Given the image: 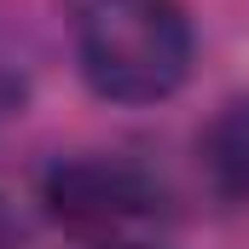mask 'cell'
Instances as JSON below:
<instances>
[{
	"label": "cell",
	"instance_id": "cell-1",
	"mask_svg": "<svg viewBox=\"0 0 249 249\" xmlns=\"http://www.w3.org/2000/svg\"><path fill=\"white\" fill-rule=\"evenodd\" d=\"M197 29L180 0H81L75 6V70L93 99L145 110L168 105L191 81Z\"/></svg>",
	"mask_w": 249,
	"mask_h": 249
},
{
	"label": "cell",
	"instance_id": "cell-2",
	"mask_svg": "<svg viewBox=\"0 0 249 249\" xmlns=\"http://www.w3.org/2000/svg\"><path fill=\"white\" fill-rule=\"evenodd\" d=\"M35 191L58 226L93 232V238H116L122 226L162 214L168 203L162 180L139 157H122V151H64L41 168Z\"/></svg>",
	"mask_w": 249,
	"mask_h": 249
},
{
	"label": "cell",
	"instance_id": "cell-3",
	"mask_svg": "<svg viewBox=\"0 0 249 249\" xmlns=\"http://www.w3.org/2000/svg\"><path fill=\"white\" fill-rule=\"evenodd\" d=\"M197 174L220 203H249V87L226 93L197 127Z\"/></svg>",
	"mask_w": 249,
	"mask_h": 249
},
{
	"label": "cell",
	"instance_id": "cell-4",
	"mask_svg": "<svg viewBox=\"0 0 249 249\" xmlns=\"http://www.w3.org/2000/svg\"><path fill=\"white\" fill-rule=\"evenodd\" d=\"M23 244V226H18V209L0 197V249H18Z\"/></svg>",
	"mask_w": 249,
	"mask_h": 249
},
{
	"label": "cell",
	"instance_id": "cell-5",
	"mask_svg": "<svg viewBox=\"0 0 249 249\" xmlns=\"http://www.w3.org/2000/svg\"><path fill=\"white\" fill-rule=\"evenodd\" d=\"M93 249H157V244H139V238H99Z\"/></svg>",
	"mask_w": 249,
	"mask_h": 249
}]
</instances>
